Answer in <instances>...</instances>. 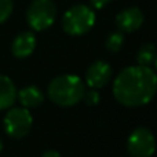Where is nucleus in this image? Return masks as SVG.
Instances as JSON below:
<instances>
[{
	"label": "nucleus",
	"mask_w": 157,
	"mask_h": 157,
	"mask_svg": "<svg viewBox=\"0 0 157 157\" xmlns=\"http://www.w3.org/2000/svg\"><path fill=\"white\" fill-rule=\"evenodd\" d=\"M157 92V75L150 66H128L113 81L116 101L127 108H138L149 103Z\"/></svg>",
	"instance_id": "1"
},
{
	"label": "nucleus",
	"mask_w": 157,
	"mask_h": 157,
	"mask_svg": "<svg viewBox=\"0 0 157 157\" xmlns=\"http://www.w3.org/2000/svg\"><path fill=\"white\" fill-rule=\"evenodd\" d=\"M84 92H86V87L83 80L75 75L57 76L52 78L47 88L50 101L62 108H71L77 105L83 99Z\"/></svg>",
	"instance_id": "2"
},
{
	"label": "nucleus",
	"mask_w": 157,
	"mask_h": 157,
	"mask_svg": "<svg viewBox=\"0 0 157 157\" xmlns=\"http://www.w3.org/2000/svg\"><path fill=\"white\" fill-rule=\"evenodd\" d=\"M95 25V13L91 7L76 4L71 7L62 17V29L69 36H81Z\"/></svg>",
	"instance_id": "3"
},
{
	"label": "nucleus",
	"mask_w": 157,
	"mask_h": 157,
	"mask_svg": "<svg viewBox=\"0 0 157 157\" xmlns=\"http://www.w3.org/2000/svg\"><path fill=\"white\" fill-rule=\"evenodd\" d=\"M57 18V6L52 0H33L26 10V21L33 30H46Z\"/></svg>",
	"instance_id": "4"
},
{
	"label": "nucleus",
	"mask_w": 157,
	"mask_h": 157,
	"mask_svg": "<svg viewBox=\"0 0 157 157\" xmlns=\"http://www.w3.org/2000/svg\"><path fill=\"white\" fill-rule=\"evenodd\" d=\"M33 119L29 109L26 108H11L4 117V130L11 138L21 139L30 132Z\"/></svg>",
	"instance_id": "5"
},
{
	"label": "nucleus",
	"mask_w": 157,
	"mask_h": 157,
	"mask_svg": "<svg viewBox=\"0 0 157 157\" xmlns=\"http://www.w3.org/2000/svg\"><path fill=\"white\" fill-rule=\"evenodd\" d=\"M130 157H150L156 150V138L146 127H138L130 134L127 141Z\"/></svg>",
	"instance_id": "6"
},
{
	"label": "nucleus",
	"mask_w": 157,
	"mask_h": 157,
	"mask_svg": "<svg viewBox=\"0 0 157 157\" xmlns=\"http://www.w3.org/2000/svg\"><path fill=\"white\" fill-rule=\"evenodd\" d=\"M113 71L112 66L105 61H95L88 66L86 72V83L90 88H102L110 81Z\"/></svg>",
	"instance_id": "7"
},
{
	"label": "nucleus",
	"mask_w": 157,
	"mask_h": 157,
	"mask_svg": "<svg viewBox=\"0 0 157 157\" xmlns=\"http://www.w3.org/2000/svg\"><path fill=\"white\" fill-rule=\"evenodd\" d=\"M145 21L144 13L138 7H128L121 10L116 17V25L120 32L131 33L138 30Z\"/></svg>",
	"instance_id": "8"
},
{
	"label": "nucleus",
	"mask_w": 157,
	"mask_h": 157,
	"mask_svg": "<svg viewBox=\"0 0 157 157\" xmlns=\"http://www.w3.org/2000/svg\"><path fill=\"white\" fill-rule=\"evenodd\" d=\"M36 47V37L33 32H21L15 36L11 44V52L17 58H26L35 51Z\"/></svg>",
	"instance_id": "9"
},
{
	"label": "nucleus",
	"mask_w": 157,
	"mask_h": 157,
	"mask_svg": "<svg viewBox=\"0 0 157 157\" xmlns=\"http://www.w3.org/2000/svg\"><path fill=\"white\" fill-rule=\"evenodd\" d=\"M17 98H18V101L21 102V105L24 108L30 109V108H37V106H40L43 103L44 94L36 86H28L17 92Z\"/></svg>",
	"instance_id": "10"
},
{
	"label": "nucleus",
	"mask_w": 157,
	"mask_h": 157,
	"mask_svg": "<svg viewBox=\"0 0 157 157\" xmlns=\"http://www.w3.org/2000/svg\"><path fill=\"white\" fill-rule=\"evenodd\" d=\"M17 99V88L10 77L0 75V110L8 109Z\"/></svg>",
	"instance_id": "11"
},
{
	"label": "nucleus",
	"mask_w": 157,
	"mask_h": 157,
	"mask_svg": "<svg viewBox=\"0 0 157 157\" xmlns=\"http://www.w3.org/2000/svg\"><path fill=\"white\" fill-rule=\"evenodd\" d=\"M157 50L155 44L152 43H145L139 47L138 52H136V62L141 66H150L156 59Z\"/></svg>",
	"instance_id": "12"
},
{
	"label": "nucleus",
	"mask_w": 157,
	"mask_h": 157,
	"mask_svg": "<svg viewBox=\"0 0 157 157\" xmlns=\"http://www.w3.org/2000/svg\"><path fill=\"white\" fill-rule=\"evenodd\" d=\"M123 44H124V35L120 30L119 32H112L105 41L106 48L110 52H119L121 50Z\"/></svg>",
	"instance_id": "13"
},
{
	"label": "nucleus",
	"mask_w": 157,
	"mask_h": 157,
	"mask_svg": "<svg viewBox=\"0 0 157 157\" xmlns=\"http://www.w3.org/2000/svg\"><path fill=\"white\" fill-rule=\"evenodd\" d=\"M13 0H0V24L6 22L13 13Z\"/></svg>",
	"instance_id": "14"
},
{
	"label": "nucleus",
	"mask_w": 157,
	"mask_h": 157,
	"mask_svg": "<svg viewBox=\"0 0 157 157\" xmlns=\"http://www.w3.org/2000/svg\"><path fill=\"white\" fill-rule=\"evenodd\" d=\"M83 99L88 106H97L98 103H99V101H101V97H99V92H98L97 90L91 88L90 91L84 92Z\"/></svg>",
	"instance_id": "15"
},
{
	"label": "nucleus",
	"mask_w": 157,
	"mask_h": 157,
	"mask_svg": "<svg viewBox=\"0 0 157 157\" xmlns=\"http://www.w3.org/2000/svg\"><path fill=\"white\" fill-rule=\"evenodd\" d=\"M109 3H112V0H90L91 7L92 8H97V10H101V8L106 7Z\"/></svg>",
	"instance_id": "16"
},
{
	"label": "nucleus",
	"mask_w": 157,
	"mask_h": 157,
	"mask_svg": "<svg viewBox=\"0 0 157 157\" xmlns=\"http://www.w3.org/2000/svg\"><path fill=\"white\" fill-rule=\"evenodd\" d=\"M43 157H61V155L57 150H47L43 153Z\"/></svg>",
	"instance_id": "17"
},
{
	"label": "nucleus",
	"mask_w": 157,
	"mask_h": 157,
	"mask_svg": "<svg viewBox=\"0 0 157 157\" xmlns=\"http://www.w3.org/2000/svg\"><path fill=\"white\" fill-rule=\"evenodd\" d=\"M2 149H3V141L0 139V152H2Z\"/></svg>",
	"instance_id": "18"
},
{
	"label": "nucleus",
	"mask_w": 157,
	"mask_h": 157,
	"mask_svg": "<svg viewBox=\"0 0 157 157\" xmlns=\"http://www.w3.org/2000/svg\"><path fill=\"white\" fill-rule=\"evenodd\" d=\"M153 63H155V66H156V69H157V55H156V59H155V62H153Z\"/></svg>",
	"instance_id": "19"
}]
</instances>
